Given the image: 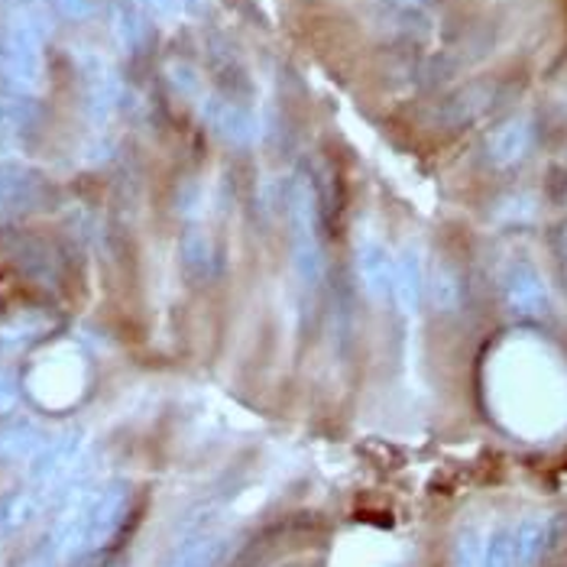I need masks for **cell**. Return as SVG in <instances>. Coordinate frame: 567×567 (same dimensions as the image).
<instances>
[{
    "mask_svg": "<svg viewBox=\"0 0 567 567\" xmlns=\"http://www.w3.org/2000/svg\"><path fill=\"white\" fill-rule=\"evenodd\" d=\"M3 75L13 87H37L43 79V27L23 13L13 20L3 45Z\"/></svg>",
    "mask_w": 567,
    "mask_h": 567,
    "instance_id": "obj_2",
    "label": "cell"
},
{
    "mask_svg": "<svg viewBox=\"0 0 567 567\" xmlns=\"http://www.w3.org/2000/svg\"><path fill=\"white\" fill-rule=\"evenodd\" d=\"M425 260L419 254V247H402L395 254V286H393V299L402 308V315H415L419 311V302L425 299Z\"/></svg>",
    "mask_w": 567,
    "mask_h": 567,
    "instance_id": "obj_8",
    "label": "cell"
},
{
    "mask_svg": "<svg viewBox=\"0 0 567 567\" xmlns=\"http://www.w3.org/2000/svg\"><path fill=\"white\" fill-rule=\"evenodd\" d=\"M532 121L528 117H509L506 124H499L496 131L486 136V159L496 166V169H509L516 163H523L532 150Z\"/></svg>",
    "mask_w": 567,
    "mask_h": 567,
    "instance_id": "obj_6",
    "label": "cell"
},
{
    "mask_svg": "<svg viewBox=\"0 0 567 567\" xmlns=\"http://www.w3.org/2000/svg\"><path fill=\"white\" fill-rule=\"evenodd\" d=\"M202 117L212 131L218 133L220 140H227L230 146H254L262 136L260 117L234 101H224L218 94L202 97Z\"/></svg>",
    "mask_w": 567,
    "mask_h": 567,
    "instance_id": "obj_5",
    "label": "cell"
},
{
    "mask_svg": "<svg viewBox=\"0 0 567 567\" xmlns=\"http://www.w3.org/2000/svg\"><path fill=\"white\" fill-rule=\"evenodd\" d=\"M234 551V535L227 532H195L169 558V567H220Z\"/></svg>",
    "mask_w": 567,
    "mask_h": 567,
    "instance_id": "obj_7",
    "label": "cell"
},
{
    "mask_svg": "<svg viewBox=\"0 0 567 567\" xmlns=\"http://www.w3.org/2000/svg\"><path fill=\"white\" fill-rule=\"evenodd\" d=\"M483 548H486V535L481 528H464L454 545V567H486Z\"/></svg>",
    "mask_w": 567,
    "mask_h": 567,
    "instance_id": "obj_13",
    "label": "cell"
},
{
    "mask_svg": "<svg viewBox=\"0 0 567 567\" xmlns=\"http://www.w3.org/2000/svg\"><path fill=\"white\" fill-rule=\"evenodd\" d=\"M486 567H516L513 565V528L496 525L486 535V548H483Z\"/></svg>",
    "mask_w": 567,
    "mask_h": 567,
    "instance_id": "obj_14",
    "label": "cell"
},
{
    "mask_svg": "<svg viewBox=\"0 0 567 567\" xmlns=\"http://www.w3.org/2000/svg\"><path fill=\"white\" fill-rule=\"evenodd\" d=\"M425 296L435 306V311L447 315L461 306V279L447 262H435L425 276Z\"/></svg>",
    "mask_w": 567,
    "mask_h": 567,
    "instance_id": "obj_12",
    "label": "cell"
},
{
    "mask_svg": "<svg viewBox=\"0 0 567 567\" xmlns=\"http://www.w3.org/2000/svg\"><path fill=\"white\" fill-rule=\"evenodd\" d=\"M503 302L513 315L542 318L551 308V292L545 286V276L528 260H516L503 272Z\"/></svg>",
    "mask_w": 567,
    "mask_h": 567,
    "instance_id": "obj_4",
    "label": "cell"
},
{
    "mask_svg": "<svg viewBox=\"0 0 567 567\" xmlns=\"http://www.w3.org/2000/svg\"><path fill=\"white\" fill-rule=\"evenodd\" d=\"M185 262H188L192 269H208V266H212V244H208V237L192 234V237L185 240Z\"/></svg>",
    "mask_w": 567,
    "mask_h": 567,
    "instance_id": "obj_16",
    "label": "cell"
},
{
    "mask_svg": "<svg viewBox=\"0 0 567 567\" xmlns=\"http://www.w3.org/2000/svg\"><path fill=\"white\" fill-rule=\"evenodd\" d=\"M551 538V525L542 516H528L519 525H513V565L535 567L538 558L545 555Z\"/></svg>",
    "mask_w": 567,
    "mask_h": 567,
    "instance_id": "obj_10",
    "label": "cell"
},
{
    "mask_svg": "<svg viewBox=\"0 0 567 567\" xmlns=\"http://www.w3.org/2000/svg\"><path fill=\"white\" fill-rule=\"evenodd\" d=\"M17 402V380L10 373H0V412H7Z\"/></svg>",
    "mask_w": 567,
    "mask_h": 567,
    "instance_id": "obj_18",
    "label": "cell"
},
{
    "mask_svg": "<svg viewBox=\"0 0 567 567\" xmlns=\"http://www.w3.org/2000/svg\"><path fill=\"white\" fill-rule=\"evenodd\" d=\"M30 195H33L30 175H23L20 169H0V205L3 208L23 205V202H30Z\"/></svg>",
    "mask_w": 567,
    "mask_h": 567,
    "instance_id": "obj_15",
    "label": "cell"
},
{
    "mask_svg": "<svg viewBox=\"0 0 567 567\" xmlns=\"http://www.w3.org/2000/svg\"><path fill=\"white\" fill-rule=\"evenodd\" d=\"M496 101H499V85H493V82H477V85L464 87V91H457L451 101H444V107H441V124L457 127V124L477 121V117L486 114Z\"/></svg>",
    "mask_w": 567,
    "mask_h": 567,
    "instance_id": "obj_9",
    "label": "cell"
},
{
    "mask_svg": "<svg viewBox=\"0 0 567 567\" xmlns=\"http://www.w3.org/2000/svg\"><path fill=\"white\" fill-rule=\"evenodd\" d=\"M159 20H173V17H178L182 13V0H143Z\"/></svg>",
    "mask_w": 567,
    "mask_h": 567,
    "instance_id": "obj_17",
    "label": "cell"
},
{
    "mask_svg": "<svg viewBox=\"0 0 567 567\" xmlns=\"http://www.w3.org/2000/svg\"><path fill=\"white\" fill-rule=\"evenodd\" d=\"M289 224H292V254L296 272L308 289L324 279V250L318 234V198L306 175L289 185Z\"/></svg>",
    "mask_w": 567,
    "mask_h": 567,
    "instance_id": "obj_1",
    "label": "cell"
},
{
    "mask_svg": "<svg viewBox=\"0 0 567 567\" xmlns=\"http://www.w3.org/2000/svg\"><path fill=\"white\" fill-rule=\"evenodd\" d=\"M55 3H59L69 17H85L87 7H91L87 0H55Z\"/></svg>",
    "mask_w": 567,
    "mask_h": 567,
    "instance_id": "obj_19",
    "label": "cell"
},
{
    "mask_svg": "<svg viewBox=\"0 0 567 567\" xmlns=\"http://www.w3.org/2000/svg\"><path fill=\"white\" fill-rule=\"evenodd\" d=\"M208 7H212V0H182V10L192 13V17H202Z\"/></svg>",
    "mask_w": 567,
    "mask_h": 567,
    "instance_id": "obj_20",
    "label": "cell"
},
{
    "mask_svg": "<svg viewBox=\"0 0 567 567\" xmlns=\"http://www.w3.org/2000/svg\"><path fill=\"white\" fill-rule=\"evenodd\" d=\"M49 444V437L33 422H17L0 432V457L7 461H37V454Z\"/></svg>",
    "mask_w": 567,
    "mask_h": 567,
    "instance_id": "obj_11",
    "label": "cell"
},
{
    "mask_svg": "<svg viewBox=\"0 0 567 567\" xmlns=\"http://www.w3.org/2000/svg\"><path fill=\"white\" fill-rule=\"evenodd\" d=\"M353 262H357V276H360V286L370 299L377 302H386L393 299L395 286V260L390 254V247L373 237V234H357V244H353Z\"/></svg>",
    "mask_w": 567,
    "mask_h": 567,
    "instance_id": "obj_3",
    "label": "cell"
}]
</instances>
